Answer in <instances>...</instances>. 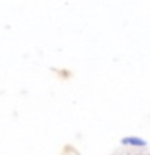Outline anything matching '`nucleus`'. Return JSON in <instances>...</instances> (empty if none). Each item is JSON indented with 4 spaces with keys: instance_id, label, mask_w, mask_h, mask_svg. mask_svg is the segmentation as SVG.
<instances>
[{
    "instance_id": "1",
    "label": "nucleus",
    "mask_w": 150,
    "mask_h": 155,
    "mask_svg": "<svg viewBox=\"0 0 150 155\" xmlns=\"http://www.w3.org/2000/svg\"><path fill=\"white\" fill-rule=\"evenodd\" d=\"M121 142L124 145H139V147H145V145H147V142L140 137H123Z\"/></svg>"
}]
</instances>
